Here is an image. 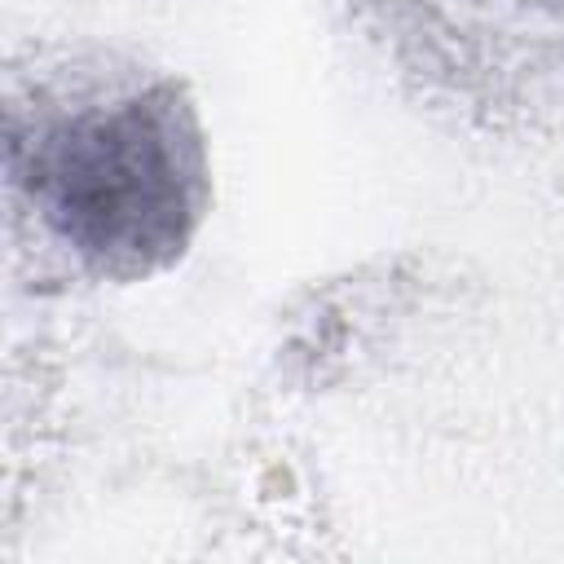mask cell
Here are the masks:
<instances>
[{"label":"cell","instance_id":"1","mask_svg":"<svg viewBox=\"0 0 564 564\" xmlns=\"http://www.w3.org/2000/svg\"><path fill=\"white\" fill-rule=\"evenodd\" d=\"M13 167L53 238L106 282L176 264L212 203L207 137L172 79L13 141Z\"/></svg>","mask_w":564,"mask_h":564}]
</instances>
